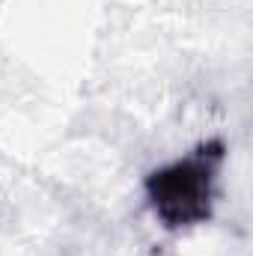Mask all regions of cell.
I'll use <instances>...</instances> for the list:
<instances>
[{
    "label": "cell",
    "instance_id": "cell-1",
    "mask_svg": "<svg viewBox=\"0 0 253 256\" xmlns=\"http://www.w3.org/2000/svg\"><path fill=\"white\" fill-rule=\"evenodd\" d=\"M224 158V140H206L146 179V200L167 230H188L212 218Z\"/></svg>",
    "mask_w": 253,
    "mask_h": 256
}]
</instances>
